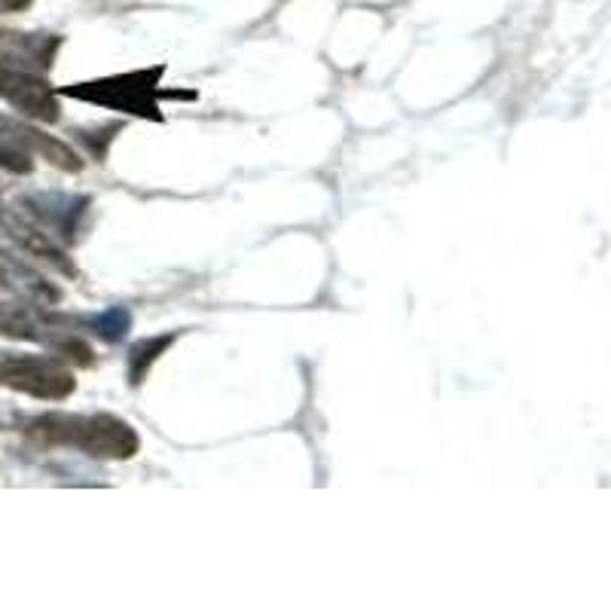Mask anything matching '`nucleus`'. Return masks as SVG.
Returning a JSON list of instances; mask_svg holds the SVG:
<instances>
[{
    "label": "nucleus",
    "instance_id": "obj_2",
    "mask_svg": "<svg viewBox=\"0 0 611 611\" xmlns=\"http://www.w3.org/2000/svg\"><path fill=\"white\" fill-rule=\"evenodd\" d=\"M86 330V318L77 315L49 313L47 306H37L28 300H0V333L10 340L47 345L52 355L89 367L95 361L93 345L80 333Z\"/></svg>",
    "mask_w": 611,
    "mask_h": 611
},
{
    "label": "nucleus",
    "instance_id": "obj_3",
    "mask_svg": "<svg viewBox=\"0 0 611 611\" xmlns=\"http://www.w3.org/2000/svg\"><path fill=\"white\" fill-rule=\"evenodd\" d=\"M162 74H166V64H157V68H144V71L117 74V77L74 83V86H64L59 95L86 101V105H98V108L120 110L129 117H142L150 123H162L166 117L159 108V98H166V95L169 98H196L193 93H166Z\"/></svg>",
    "mask_w": 611,
    "mask_h": 611
},
{
    "label": "nucleus",
    "instance_id": "obj_5",
    "mask_svg": "<svg viewBox=\"0 0 611 611\" xmlns=\"http://www.w3.org/2000/svg\"><path fill=\"white\" fill-rule=\"evenodd\" d=\"M0 389L28 394L37 401H64L77 389L71 367L59 355L0 352Z\"/></svg>",
    "mask_w": 611,
    "mask_h": 611
},
{
    "label": "nucleus",
    "instance_id": "obj_9",
    "mask_svg": "<svg viewBox=\"0 0 611 611\" xmlns=\"http://www.w3.org/2000/svg\"><path fill=\"white\" fill-rule=\"evenodd\" d=\"M174 340H178V330L166 333V337L162 333L159 337H144V340L132 345L129 349V386H142L147 374H150V367L172 349Z\"/></svg>",
    "mask_w": 611,
    "mask_h": 611
},
{
    "label": "nucleus",
    "instance_id": "obj_8",
    "mask_svg": "<svg viewBox=\"0 0 611 611\" xmlns=\"http://www.w3.org/2000/svg\"><path fill=\"white\" fill-rule=\"evenodd\" d=\"M0 291L13 294L16 300H28L37 306H56L62 300V291L49 282L40 269L25 264L16 254L0 248Z\"/></svg>",
    "mask_w": 611,
    "mask_h": 611
},
{
    "label": "nucleus",
    "instance_id": "obj_6",
    "mask_svg": "<svg viewBox=\"0 0 611 611\" xmlns=\"http://www.w3.org/2000/svg\"><path fill=\"white\" fill-rule=\"evenodd\" d=\"M34 157L47 159L56 169L64 172H80L83 159L77 150H71L68 144L52 138L40 129L19 123L13 117L0 113V169L13 174H32L34 172Z\"/></svg>",
    "mask_w": 611,
    "mask_h": 611
},
{
    "label": "nucleus",
    "instance_id": "obj_10",
    "mask_svg": "<svg viewBox=\"0 0 611 611\" xmlns=\"http://www.w3.org/2000/svg\"><path fill=\"white\" fill-rule=\"evenodd\" d=\"M129 328H132V315L123 306H110L105 313L98 315H86V330L101 337L105 343H120L126 340Z\"/></svg>",
    "mask_w": 611,
    "mask_h": 611
},
{
    "label": "nucleus",
    "instance_id": "obj_1",
    "mask_svg": "<svg viewBox=\"0 0 611 611\" xmlns=\"http://www.w3.org/2000/svg\"><path fill=\"white\" fill-rule=\"evenodd\" d=\"M25 435L40 447L77 450L105 462H126L142 450L135 428L113 413H40L25 423Z\"/></svg>",
    "mask_w": 611,
    "mask_h": 611
},
{
    "label": "nucleus",
    "instance_id": "obj_4",
    "mask_svg": "<svg viewBox=\"0 0 611 611\" xmlns=\"http://www.w3.org/2000/svg\"><path fill=\"white\" fill-rule=\"evenodd\" d=\"M0 98L40 123L59 120V93L40 74V64L22 49L0 47Z\"/></svg>",
    "mask_w": 611,
    "mask_h": 611
},
{
    "label": "nucleus",
    "instance_id": "obj_7",
    "mask_svg": "<svg viewBox=\"0 0 611 611\" xmlns=\"http://www.w3.org/2000/svg\"><path fill=\"white\" fill-rule=\"evenodd\" d=\"M22 205L37 227H44L47 233L59 235L64 242L77 239L80 223L89 211V199L71 193H32L22 199Z\"/></svg>",
    "mask_w": 611,
    "mask_h": 611
},
{
    "label": "nucleus",
    "instance_id": "obj_12",
    "mask_svg": "<svg viewBox=\"0 0 611 611\" xmlns=\"http://www.w3.org/2000/svg\"><path fill=\"white\" fill-rule=\"evenodd\" d=\"M0 205H3V203H0Z\"/></svg>",
    "mask_w": 611,
    "mask_h": 611
},
{
    "label": "nucleus",
    "instance_id": "obj_11",
    "mask_svg": "<svg viewBox=\"0 0 611 611\" xmlns=\"http://www.w3.org/2000/svg\"><path fill=\"white\" fill-rule=\"evenodd\" d=\"M32 0H0V13H19V10H25Z\"/></svg>",
    "mask_w": 611,
    "mask_h": 611
}]
</instances>
